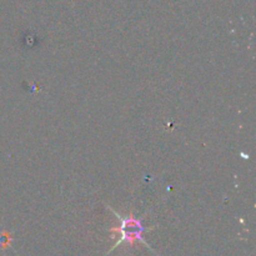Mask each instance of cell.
Here are the masks:
<instances>
[{
	"mask_svg": "<svg viewBox=\"0 0 256 256\" xmlns=\"http://www.w3.org/2000/svg\"><path fill=\"white\" fill-rule=\"evenodd\" d=\"M108 208H109V209L114 212L115 216L120 220V228H112L109 232H120V235H122V236H120V239L115 242L114 246L109 250V252H112V250H115L118 246H120L122 244H126L128 246L132 248V246H134L135 242H142V244H144L145 246L150 250V252H154V254H156V252L152 249V246L148 244L146 240L142 238V234H144V232H150V230H154L155 229L154 226L145 228L144 225H142V219L136 218L134 214H132V212L125 215V216H122V215H120L119 212H115L112 206H108ZM109 252H108V254H109Z\"/></svg>",
	"mask_w": 256,
	"mask_h": 256,
	"instance_id": "obj_1",
	"label": "cell"
},
{
	"mask_svg": "<svg viewBox=\"0 0 256 256\" xmlns=\"http://www.w3.org/2000/svg\"><path fill=\"white\" fill-rule=\"evenodd\" d=\"M10 242H12V235L9 232H2L0 234V248L5 249L10 245Z\"/></svg>",
	"mask_w": 256,
	"mask_h": 256,
	"instance_id": "obj_2",
	"label": "cell"
}]
</instances>
